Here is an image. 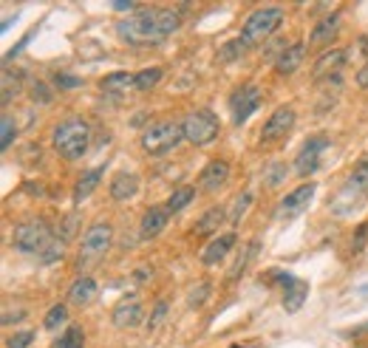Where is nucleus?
I'll list each match as a JSON object with an SVG mask.
<instances>
[{"label":"nucleus","instance_id":"obj_1","mask_svg":"<svg viewBox=\"0 0 368 348\" xmlns=\"http://www.w3.org/2000/svg\"><path fill=\"white\" fill-rule=\"evenodd\" d=\"M181 17L176 9H139L116 23V37L128 46H156L178 31Z\"/></svg>","mask_w":368,"mask_h":348},{"label":"nucleus","instance_id":"obj_2","mask_svg":"<svg viewBox=\"0 0 368 348\" xmlns=\"http://www.w3.org/2000/svg\"><path fill=\"white\" fill-rule=\"evenodd\" d=\"M51 145L54 150L63 156L66 162H77L88 153V145H91V128L88 122L82 119H66L59 122L54 134H51Z\"/></svg>","mask_w":368,"mask_h":348},{"label":"nucleus","instance_id":"obj_3","mask_svg":"<svg viewBox=\"0 0 368 348\" xmlns=\"http://www.w3.org/2000/svg\"><path fill=\"white\" fill-rule=\"evenodd\" d=\"M284 23V9L278 6H264V9H255L247 23L241 28V40L247 43V48H255V46H264L275 31L281 28Z\"/></svg>","mask_w":368,"mask_h":348},{"label":"nucleus","instance_id":"obj_4","mask_svg":"<svg viewBox=\"0 0 368 348\" xmlns=\"http://www.w3.org/2000/svg\"><path fill=\"white\" fill-rule=\"evenodd\" d=\"M184 139V131H181V122H153L142 131L139 136V145L147 156H167L170 150H176Z\"/></svg>","mask_w":368,"mask_h":348},{"label":"nucleus","instance_id":"obj_5","mask_svg":"<svg viewBox=\"0 0 368 348\" xmlns=\"http://www.w3.org/2000/svg\"><path fill=\"white\" fill-rule=\"evenodd\" d=\"M54 244V232L51 227L46 224V221H23V224L15 227L12 232V246L17 252H23V255H43V252Z\"/></svg>","mask_w":368,"mask_h":348},{"label":"nucleus","instance_id":"obj_6","mask_svg":"<svg viewBox=\"0 0 368 348\" xmlns=\"http://www.w3.org/2000/svg\"><path fill=\"white\" fill-rule=\"evenodd\" d=\"M181 131H184V139L193 142V145H210V142H216L219 134H221V122L219 116L212 113V111H193L181 119Z\"/></svg>","mask_w":368,"mask_h":348},{"label":"nucleus","instance_id":"obj_7","mask_svg":"<svg viewBox=\"0 0 368 348\" xmlns=\"http://www.w3.org/2000/svg\"><path fill=\"white\" fill-rule=\"evenodd\" d=\"M258 108H261V88L258 85H241L232 91V97H230L232 125H243Z\"/></svg>","mask_w":368,"mask_h":348},{"label":"nucleus","instance_id":"obj_8","mask_svg":"<svg viewBox=\"0 0 368 348\" xmlns=\"http://www.w3.org/2000/svg\"><path fill=\"white\" fill-rule=\"evenodd\" d=\"M292 128H295V108L292 105H281L278 111H272V116L266 119L258 142L261 145H275V142H281Z\"/></svg>","mask_w":368,"mask_h":348},{"label":"nucleus","instance_id":"obj_9","mask_svg":"<svg viewBox=\"0 0 368 348\" xmlns=\"http://www.w3.org/2000/svg\"><path fill=\"white\" fill-rule=\"evenodd\" d=\"M111 241H113V227L108 224V221H97V224H91L85 230L80 252L85 258H97V255H102V252H108Z\"/></svg>","mask_w":368,"mask_h":348},{"label":"nucleus","instance_id":"obj_10","mask_svg":"<svg viewBox=\"0 0 368 348\" xmlns=\"http://www.w3.org/2000/svg\"><path fill=\"white\" fill-rule=\"evenodd\" d=\"M326 147H329V136H323V134L309 136V139L303 142L300 153H297L295 170H297L300 176H312V173L320 167V156H323V150H326Z\"/></svg>","mask_w":368,"mask_h":348},{"label":"nucleus","instance_id":"obj_11","mask_svg":"<svg viewBox=\"0 0 368 348\" xmlns=\"http://www.w3.org/2000/svg\"><path fill=\"white\" fill-rule=\"evenodd\" d=\"M272 280H278L281 286H284V309L289 314L300 311V306L306 303V297H309V283L297 280L292 275H284V272H272Z\"/></svg>","mask_w":368,"mask_h":348},{"label":"nucleus","instance_id":"obj_12","mask_svg":"<svg viewBox=\"0 0 368 348\" xmlns=\"http://www.w3.org/2000/svg\"><path fill=\"white\" fill-rule=\"evenodd\" d=\"M111 320H113L116 329H134V326H139L145 320V309H142L139 297L136 295H125V297H122L113 306V311H111Z\"/></svg>","mask_w":368,"mask_h":348},{"label":"nucleus","instance_id":"obj_13","mask_svg":"<svg viewBox=\"0 0 368 348\" xmlns=\"http://www.w3.org/2000/svg\"><path fill=\"white\" fill-rule=\"evenodd\" d=\"M346 59H349V51H346V48H331V51L320 54V57H318V62H315V68H312L315 80L320 82V80H329V77H337V74H340V71H343V66H346Z\"/></svg>","mask_w":368,"mask_h":348},{"label":"nucleus","instance_id":"obj_14","mask_svg":"<svg viewBox=\"0 0 368 348\" xmlns=\"http://www.w3.org/2000/svg\"><path fill=\"white\" fill-rule=\"evenodd\" d=\"M312 196H315V184H312V181H309V184H300L297 190H292L286 199H281V204H278V218H292V215L303 212L306 207H309Z\"/></svg>","mask_w":368,"mask_h":348},{"label":"nucleus","instance_id":"obj_15","mask_svg":"<svg viewBox=\"0 0 368 348\" xmlns=\"http://www.w3.org/2000/svg\"><path fill=\"white\" fill-rule=\"evenodd\" d=\"M227 178H230V165L224 159H212L199 173V187L204 190V193H216V190H221L227 184Z\"/></svg>","mask_w":368,"mask_h":348},{"label":"nucleus","instance_id":"obj_16","mask_svg":"<svg viewBox=\"0 0 368 348\" xmlns=\"http://www.w3.org/2000/svg\"><path fill=\"white\" fill-rule=\"evenodd\" d=\"M232 246H235V232H224V235H219V238H212L204 249H201V264L204 266H216V264H221L230 252H232Z\"/></svg>","mask_w":368,"mask_h":348},{"label":"nucleus","instance_id":"obj_17","mask_svg":"<svg viewBox=\"0 0 368 348\" xmlns=\"http://www.w3.org/2000/svg\"><path fill=\"white\" fill-rule=\"evenodd\" d=\"M303 59H306V46H303V43H292V46H286L278 57H275V74L292 77V74L303 66Z\"/></svg>","mask_w":368,"mask_h":348},{"label":"nucleus","instance_id":"obj_18","mask_svg":"<svg viewBox=\"0 0 368 348\" xmlns=\"http://www.w3.org/2000/svg\"><path fill=\"white\" fill-rule=\"evenodd\" d=\"M167 224H170V212H167V207H150V210L142 215L139 232H142V238H156V235L165 232Z\"/></svg>","mask_w":368,"mask_h":348},{"label":"nucleus","instance_id":"obj_19","mask_svg":"<svg viewBox=\"0 0 368 348\" xmlns=\"http://www.w3.org/2000/svg\"><path fill=\"white\" fill-rule=\"evenodd\" d=\"M340 15H326V17H320L318 23H315V28H312V35H309V46H329L334 37H337V31H340Z\"/></svg>","mask_w":368,"mask_h":348},{"label":"nucleus","instance_id":"obj_20","mask_svg":"<svg viewBox=\"0 0 368 348\" xmlns=\"http://www.w3.org/2000/svg\"><path fill=\"white\" fill-rule=\"evenodd\" d=\"M136 190H139V178L134 173H116L111 178L108 193H111L113 201H131L136 196Z\"/></svg>","mask_w":368,"mask_h":348},{"label":"nucleus","instance_id":"obj_21","mask_svg":"<svg viewBox=\"0 0 368 348\" xmlns=\"http://www.w3.org/2000/svg\"><path fill=\"white\" fill-rule=\"evenodd\" d=\"M102 176H105V167L100 165V167H91V170H85L82 176H80V181H77V187H74V201L77 204H82L94 190L100 187V181H102Z\"/></svg>","mask_w":368,"mask_h":348},{"label":"nucleus","instance_id":"obj_22","mask_svg":"<svg viewBox=\"0 0 368 348\" xmlns=\"http://www.w3.org/2000/svg\"><path fill=\"white\" fill-rule=\"evenodd\" d=\"M97 297V283H94V277H77L71 286H68V300L74 303V306H88L91 300Z\"/></svg>","mask_w":368,"mask_h":348},{"label":"nucleus","instance_id":"obj_23","mask_svg":"<svg viewBox=\"0 0 368 348\" xmlns=\"http://www.w3.org/2000/svg\"><path fill=\"white\" fill-rule=\"evenodd\" d=\"M346 193H354V196H365L368 193V153L354 165L349 181H346Z\"/></svg>","mask_w":368,"mask_h":348},{"label":"nucleus","instance_id":"obj_24","mask_svg":"<svg viewBox=\"0 0 368 348\" xmlns=\"http://www.w3.org/2000/svg\"><path fill=\"white\" fill-rule=\"evenodd\" d=\"M221 221H224V210H221V207H210V210L196 221L193 232H196V235H212V232H219Z\"/></svg>","mask_w":368,"mask_h":348},{"label":"nucleus","instance_id":"obj_25","mask_svg":"<svg viewBox=\"0 0 368 348\" xmlns=\"http://www.w3.org/2000/svg\"><path fill=\"white\" fill-rule=\"evenodd\" d=\"M134 80H136V74H128V71H113V74H108V77L100 82V88H102L105 93H122V91L134 88Z\"/></svg>","mask_w":368,"mask_h":348},{"label":"nucleus","instance_id":"obj_26","mask_svg":"<svg viewBox=\"0 0 368 348\" xmlns=\"http://www.w3.org/2000/svg\"><path fill=\"white\" fill-rule=\"evenodd\" d=\"M258 255V238L255 241H250L247 246L241 249V255L235 258V264H232V269H230V280H238L243 272H247V266L252 264V258Z\"/></svg>","mask_w":368,"mask_h":348},{"label":"nucleus","instance_id":"obj_27","mask_svg":"<svg viewBox=\"0 0 368 348\" xmlns=\"http://www.w3.org/2000/svg\"><path fill=\"white\" fill-rule=\"evenodd\" d=\"M193 199H196V190H193V187H178V190H173V196L167 199L165 207H167L170 215H176V212H181V210H187Z\"/></svg>","mask_w":368,"mask_h":348},{"label":"nucleus","instance_id":"obj_28","mask_svg":"<svg viewBox=\"0 0 368 348\" xmlns=\"http://www.w3.org/2000/svg\"><path fill=\"white\" fill-rule=\"evenodd\" d=\"M162 80V68H145L136 74L134 80V91H150V88H156Z\"/></svg>","mask_w":368,"mask_h":348},{"label":"nucleus","instance_id":"obj_29","mask_svg":"<svg viewBox=\"0 0 368 348\" xmlns=\"http://www.w3.org/2000/svg\"><path fill=\"white\" fill-rule=\"evenodd\" d=\"M20 74H12V68L6 66L3 68V105H9L15 97H17V93H20Z\"/></svg>","mask_w":368,"mask_h":348},{"label":"nucleus","instance_id":"obj_30","mask_svg":"<svg viewBox=\"0 0 368 348\" xmlns=\"http://www.w3.org/2000/svg\"><path fill=\"white\" fill-rule=\"evenodd\" d=\"M68 320V309L63 306V303H57V306H51L48 309V314H46V320H43V326L48 329V331H54V329H59Z\"/></svg>","mask_w":368,"mask_h":348},{"label":"nucleus","instance_id":"obj_31","mask_svg":"<svg viewBox=\"0 0 368 348\" xmlns=\"http://www.w3.org/2000/svg\"><path fill=\"white\" fill-rule=\"evenodd\" d=\"M82 337H85V334H82L80 326H68L63 337L54 340V348H82Z\"/></svg>","mask_w":368,"mask_h":348},{"label":"nucleus","instance_id":"obj_32","mask_svg":"<svg viewBox=\"0 0 368 348\" xmlns=\"http://www.w3.org/2000/svg\"><path fill=\"white\" fill-rule=\"evenodd\" d=\"M243 51H247V43H243V40L238 37V40H230V43H224V46H221L219 59H221V62H235Z\"/></svg>","mask_w":368,"mask_h":348},{"label":"nucleus","instance_id":"obj_33","mask_svg":"<svg viewBox=\"0 0 368 348\" xmlns=\"http://www.w3.org/2000/svg\"><path fill=\"white\" fill-rule=\"evenodd\" d=\"M250 204H252V193H241V196L235 199V204H232L230 224H241V218H243V212L250 210Z\"/></svg>","mask_w":368,"mask_h":348},{"label":"nucleus","instance_id":"obj_34","mask_svg":"<svg viewBox=\"0 0 368 348\" xmlns=\"http://www.w3.org/2000/svg\"><path fill=\"white\" fill-rule=\"evenodd\" d=\"M210 283H199V286H193L190 289V295H187V306L190 309H199V306H204V300L210 297Z\"/></svg>","mask_w":368,"mask_h":348},{"label":"nucleus","instance_id":"obj_35","mask_svg":"<svg viewBox=\"0 0 368 348\" xmlns=\"http://www.w3.org/2000/svg\"><path fill=\"white\" fill-rule=\"evenodd\" d=\"M28 93H32V102H37V105H48L51 97H54L46 82H32V91H28Z\"/></svg>","mask_w":368,"mask_h":348},{"label":"nucleus","instance_id":"obj_36","mask_svg":"<svg viewBox=\"0 0 368 348\" xmlns=\"http://www.w3.org/2000/svg\"><path fill=\"white\" fill-rule=\"evenodd\" d=\"M286 173H289V167H286V165H269V167H266V173H264V178H266V184H269V187H278V184L286 178Z\"/></svg>","mask_w":368,"mask_h":348},{"label":"nucleus","instance_id":"obj_37","mask_svg":"<svg viewBox=\"0 0 368 348\" xmlns=\"http://www.w3.org/2000/svg\"><path fill=\"white\" fill-rule=\"evenodd\" d=\"M17 134V125L12 116H3V136H0V150H9L12 147V139Z\"/></svg>","mask_w":368,"mask_h":348},{"label":"nucleus","instance_id":"obj_38","mask_svg":"<svg viewBox=\"0 0 368 348\" xmlns=\"http://www.w3.org/2000/svg\"><path fill=\"white\" fill-rule=\"evenodd\" d=\"M165 314H167V300H159L156 306H153L150 318H147V329H150V331H153V329H159L162 320H165Z\"/></svg>","mask_w":368,"mask_h":348},{"label":"nucleus","instance_id":"obj_39","mask_svg":"<svg viewBox=\"0 0 368 348\" xmlns=\"http://www.w3.org/2000/svg\"><path fill=\"white\" fill-rule=\"evenodd\" d=\"M35 342V331H17L6 340V348H28Z\"/></svg>","mask_w":368,"mask_h":348},{"label":"nucleus","instance_id":"obj_40","mask_svg":"<svg viewBox=\"0 0 368 348\" xmlns=\"http://www.w3.org/2000/svg\"><path fill=\"white\" fill-rule=\"evenodd\" d=\"M54 85L63 88V91H71V88H80V77H71V74L57 71V74H54Z\"/></svg>","mask_w":368,"mask_h":348},{"label":"nucleus","instance_id":"obj_41","mask_svg":"<svg viewBox=\"0 0 368 348\" xmlns=\"http://www.w3.org/2000/svg\"><path fill=\"white\" fill-rule=\"evenodd\" d=\"M59 255H63V238H54V244L43 252V255H40V261L43 264H51V261H57Z\"/></svg>","mask_w":368,"mask_h":348},{"label":"nucleus","instance_id":"obj_42","mask_svg":"<svg viewBox=\"0 0 368 348\" xmlns=\"http://www.w3.org/2000/svg\"><path fill=\"white\" fill-rule=\"evenodd\" d=\"M35 35H37V26H35L32 31H28V35H26V37H23V40H20V43H17V46H15L9 54H6V62H9V59H15V57H17V54H20V51L28 46V43H32V37H35Z\"/></svg>","mask_w":368,"mask_h":348},{"label":"nucleus","instance_id":"obj_43","mask_svg":"<svg viewBox=\"0 0 368 348\" xmlns=\"http://www.w3.org/2000/svg\"><path fill=\"white\" fill-rule=\"evenodd\" d=\"M23 318H26V311H23V309H17V311L6 309V314H3V326H12V323H17V320H23Z\"/></svg>","mask_w":368,"mask_h":348},{"label":"nucleus","instance_id":"obj_44","mask_svg":"<svg viewBox=\"0 0 368 348\" xmlns=\"http://www.w3.org/2000/svg\"><path fill=\"white\" fill-rule=\"evenodd\" d=\"M357 85L368 88V59H365V66H360V71H357Z\"/></svg>","mask_w":368,"mask_h":348},{"label":"nucleus","instance_id":"obj_45","mask_svg":"<svg viewBox=\"0 0 368 348\" xmlns=\"http://www.w3.org/2000/svg\"><path fill=\"white\" fill-rule=\"evenodd\" d=\"M365 232H368V224L360 227V232H357V238H354V249H362V238H365Z\"/></svg>","mask_w":368,"mask_h":348}]
</instances>
